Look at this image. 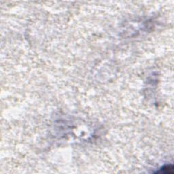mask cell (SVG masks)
Here are the masks:
<instances>
[{
  "label": "cell",
  "mask_w": 174,
  "mask_h": 174,
  "mask_svg": "<svg viewBox=\"0 0 174 174\" xmlns=\"http://www.w3.org/2000/svg\"><path fill=\"white\" fill-rule=\"evenodd\" d=\"M173 166L172 165H164L160 169V170L157 171V173H173Z\"/></svg>",
  "instance_id": "6da1fadb"
}]
</instances>
